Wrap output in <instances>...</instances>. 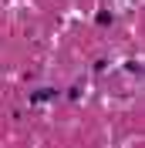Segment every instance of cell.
<instances>
[{
	"label": "cell",
	"instance_id": "obj_1",
	"mask_svg": "<svg viewBox=\"0 0 145 148\" xmlns=\"http://www.w3.org/2000/svg\"><path fill=\"white\" fill-rule=\"evenodd\" d=\"M54 94H57V91H51V88H44V91H34V94H30V101H51Z\"/></svg>",
	"mask_w": 145,
	"mask_h": 148
},
{
	"label": "cell",
	"instance_id": "obj_2",
	"mask_svg": "<svg viewBox=\"0 0 145 148\" xmlns=\"http://www.w3.org/2000/svg\"><path fill=\"white\" fill-rule=\"evenodd\" d=\"M98 24H101V27H108V24H111V14H108V10H98Z\"/></svg>",
	"mask_w": 145,
	"mask_h": 148
}]
</instances>
